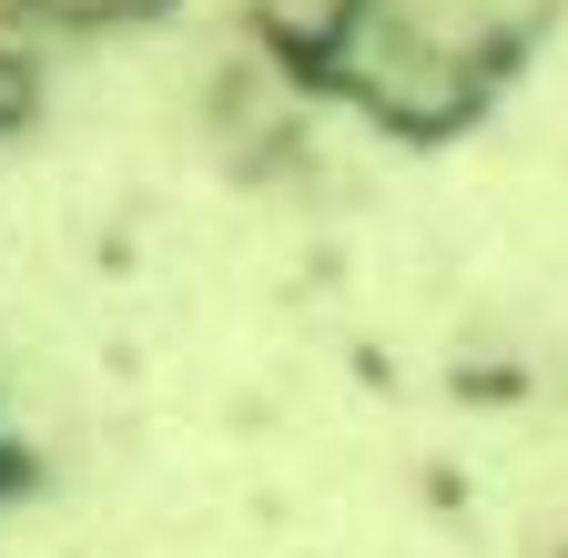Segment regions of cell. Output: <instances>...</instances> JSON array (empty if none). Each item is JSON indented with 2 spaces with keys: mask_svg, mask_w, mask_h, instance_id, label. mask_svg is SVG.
<instances>
[{
  "mask_svg": "<svg viewBox=\"0 0 568 558\" xmlns=\"http://www.w3.org/2000/svg\"><path fill=\"white\" fill-rule=\"evenodd\" d=\"M558 11L568 0H335L305 92L355 102L406 143H437L518 82V61L548 41Z\"/></svg>",
  "mask_w": 568,
  "mask_h": 558,
  "instance_id": "1",
  "label": "cell"
}]
</instances>
